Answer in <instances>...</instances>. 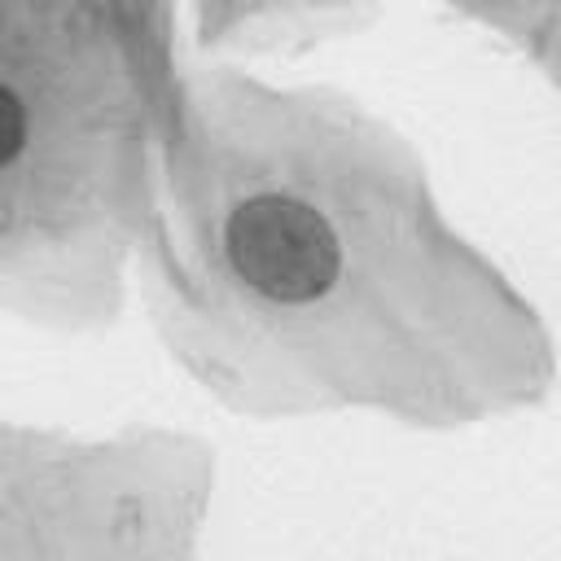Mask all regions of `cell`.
Listing matches in <instances>:
<instances>
[{"mask_svg": "<svg viewBox=\"0 0 561 561\" xmlns=\"http://www.w3.org/2000/svg\"><path fill=\"white\" fill-rule=\"evenodd\" d=\"M228 259L272 302H316L342 272L333 224L289 193H254L228 215Z\"/></svg>", "mask_w": 561, "mask_h": 561, "instance_id": "cell-1", "label": "cell"}, {"mask_svg": "<svg viewBox=\"0 0 561 561\" xmlns=\"http://www.w3.org/2000/svg\"><path fill=\"white\" fill-rule=\"evenodd\" d=\"M26 145V110H22V96L13 88L0 83V167L13 162Z\"/></svg>", "mask_w": 561, "mask_h": 561, "instance_id": "cell-2", "label": "cell"}]
</instances>
